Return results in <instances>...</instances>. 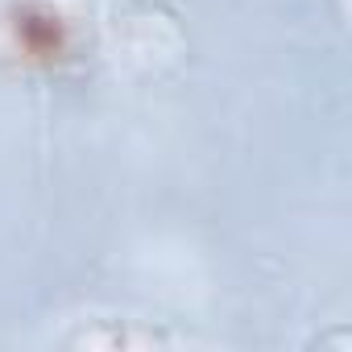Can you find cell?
I'll return each mask as SVG.
<instances>
[{"label": "cell", "mask_w": 352, "mask_h": 352, "mask_svg": "<svg viewBox=\"0 0 352 352\" xmlns=\"http://www.w3.org/2000/svg\"><path fill=\"white\" fill-rule=\"evenodd\" d=\"M0 50L30 75H58L79 58L83 30L58 0H9L0 9Z\"/></svg>", "instance_id": "cell-1"}]
</instances>
